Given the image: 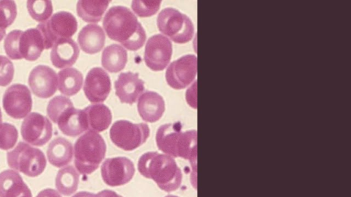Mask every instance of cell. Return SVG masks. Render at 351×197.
Instances as JSON below:
<instances>
[{"mask_svg":"<svg viewBox=\"0 0 351 197\" xmlns=\"http://www.w3.org/2000/svg\"><path fill=\"white\" fill-rule=\"evenodd\" d=\"M108 37L130 51H136L145 43V31L136 15L127 7L114 5L109 8L103 20Z\"/></svg>","mask_w":351,"mask_h":197,"instance_id":"cell-1","label":"cell"},{"mask_svg":"<svg viewBox=\"0 0 351 197\" xmlns=\"http://www.w3.org/2000/svg\"><path fill=\"white\" fill-rule=\"evenodd\" d=\"M159 150L173 157L189 160L196 170L197 164V131H182L180 122L165 124L159 127L156 135Z\"/></svg>","mask_w":351,"mask_h":197,"instance_id":"cell-2","label":"cell"},{"mask_svg":"<svg viewBox=\"0 0 351 197\" xmlns=\"http://www.w3.org/2000/svg\"><path fill=\"white\" fill-rule=\"evenodd\" d=\"M139 172L152 179L163 191L170 192L179 188L182 174L172 157L158 152H147L141 156L138 161Z\"/></svg>","mask_w":351,"mask_h":197,"instance_id":"cell-3","label":"cell"},{"mask_svg":"<svg viewBox=\"0 0 351 197\" xmlns=\"http://www.w3.org/2000/svg\"><path fill=\"white\" fill-rule=\"evenodd\" d=\"M106 152V144L97 132L89 130L74 144V163L82 174H90L98 168Z\"/></svg>","mask_w":351,"mask_h":197,"instance_id":"cell-4","label":"cell"},{"mask_svg":"<svg viewBox=\"0 0 351 197\" xmlns=\"http://www.w3.org/2000/svg\"><path fill=\"white\" fill-rule=\"evenodd\" d=\"M157 26L160 32L179 44L189 42L194 34V25L191 18L171 7L159 12Z\"/></svg>","mask_w":351,"mask_h":197,"instance_id":"cell-5","label":"cell"},{"mask_svg":"<svg viewBox=\"0 0 351 197\" xmlns=\"http://www.w3.org/2000/svg\"><path fill=\"white\" fill-rule=\"evenodd\" d=\"M7 161L11 168L31 177L42 174L47 165L40 149L22 142L7 153Z\"/></svg>","mask_w":351,"mask_h":197,"instance_id":"cell-6","label":"cell"},{"mask_svg":"<svg viewBox=\"0 0 351 197\" xmlns=\"http://www.w3.org/2000/svg\"><path fill=\"white\" fill-rule=\"evenodd\" d=\"M150 130L146 123H132L126 120L114 122L110 129L111 141L124 150H132L144 144Z\"/></svg>","mask_w":351,"mask_h":197,"instance_id":"cell-7","label":"cell"},{"mask_svg":"<svg viewBox=\"0 0 351 197\" xmlns=\"http://www.w3.org/2000/svg\"><path fill=\"white\" fill-rule=\"evenodd\" d=\"M36 28L43 36L45 49H49L58 40L71 37L77 31V21L71 13L60 11L47 21L40 23Z\"/></svg>","mask_w":351,"mask_h":197,"instance_id":"cell-8","label":"cell"},{"mask_svg":"<svg viewBox=\"0 0 351 197\" xmlns=\"http://www.w3.org/2000/svg\"><path fill=\"white\" fill-rule=\"evenodd\" d=\"M197 70V57L187 54L172 62L167 67L165 77L167 83L175 89H182L195 79Z\"/></svg>","mask_w":351,"mask_h":197,"instance_id":"cell-9","label":"cell"},{"mask_svg":"<svg viewBox=\"0 0 351 197\" xmlns=\"http://www.w3.org/2000/svg\"><path fill=\"white\" fill-rule=\"evenodd\" d=\"M3 107L7 114L13 118L26 117L32 107V95L28 88L20 83L10 86L3 94Z\"/></svg>","mask_w":351,"mask_h":197,"instance_id":"cell-10","label":"cell"},{"mask_svg":"<svg viewBox=\"0 0 351 197\" xmlns=\"http://www.w3.org/2000/svg\"><path fill=\"white\" fill-rule=\"evenodd\" d=\"M172 55V44L170 40L161 34L148 38L144 51V60L152 70H163L169 64Z\"/></svg>","mask_w":351,"mask_h":197,"instance_id":"cell-11","label":"cell"},{"mask_svg":"<svg viewBox=\"0 0 351 197\" xmlns=\"http://www.w3.org/2000/svg\"><path fill=\"white\" fill-rule=\"evenodd\" d=\"M52 124L45 116L33 112L24 119L21 132L23 139L34 146L45 144L52 136Z\"/></svg>","mask_w":351,"mask_h":197,"instance_id":"cell-12","label":"cell"},{"mask_svg":"<svg viewBox=\"0 0 351 197\" xmlns=\"http://www.w3.org/2000/svg\"><path fill=\"white\" fill-rule=\"evenodd\" d=\"M135 173L133 162L125 157L106 159L101 165V174L106 184L112 187L130 182Z\"/></svg>","mask_w":351,"mask_h":197,"instance_id":"cell-13","label":"cell"},{"mask_svg":"<svg viewBox=\"0 0 351 197\" xmlns=\"http://www.w3.org/2000/svg\"><path fill=\"white\" fill-rule=\"evenodd\" d=\"M29 86L34 95L47 98L53 95L58 88V75L50 67L38 65L34 68L28 78Z\"/></svg>","mask_w":351,"mask_h":197,"instance_id":"cell-14","label":"cell"},{"mask_svg":"<svg viewBox=\"0 0 351 197\" xmlns=\"http://www.w3.org/2000/svg\"><path fill=\"white\" fill-rule=\"evenodd\" d=\"M84 92L89 101L103 102L111 90L108 74L100 67H94L87 73L84 83Z\"/></svg>","mask_w":351,"mask_h":197,"instance_id":"cell-15","label":"cell"},{"mask_svg":"<svg viewBox=\"0 0 351 197\" xmlns=\"http://www.w3.org/2000/svg\"><path fill=\"white\" fill-rule=\"evenodd\" d=\"M145 82L137 73H121L114 81L116 95L121 103L133 104L145 90Z\"/></svg>","mask_w":351,"mask_h":197,"instance_id":"cell-16","label":"cell"},{"mask_svg":"<svg viewBox=\"0 0 351 197\" xmlns=\"http://www.w3.org/2000/svg\"><path fill=\"white\" fill-rule=\"evenodd\" d=\"M56 124L63 134L70 137L77 136L88 129L84 110L73 106L66 109L59 116Z\"/></svg>","mask_w":351,"mask_h":197,"instance_id":"cell-17","label":"cell"},{"mask_svg":"<svg viewBox=\"0 0 351 197\" xmlns=\"http://www.w3.org/2000/svg\"><path fill=\"white\" fill-rule=\"evenodd\" d=\"M137 108L143 120L154 122L162 117L165 103L162 96L158 92L145 91L138 98Z\"/></svg>","mask_w":351,"mask_h":197,"instance_id":"cell-18","label":"cell"},{"mask_svg":"<svg viewBox=\"0 0 351 197\" xmlns=\"http://www.w3.org/2000/svg\"><path fill=\"white\" fill-rule=\"evenodd\" d=\"M80 53L77 43L71 38H60L53 44L50 53L54 66L62 68L72 66Z\"/></svg>","mask_w":351,"mask_h":197,"instance_id":"cell-19","label":"cell"},{"mask_svg":"<svg viewBox=\"0 0 351 197\" xmlns=\"http://www.w3.org/2000/svg\"><path fill=\"white\" fill-rule=\"evenodd\" d=\"M44 49V39L37 28L22 31L19 40V51L22 59L35 61Z\"/></svg>","mask_w":351,"mask_h":197,"instance_id":"cell-20","label":"cell"},{"mask_svg":"<svg viewBox=\"0 0 351 197\" xmlns=\"http://www.w3.org/2000/svg\"><path fill=\"white\" fill-rule=\"evenodd\" d=\"M0 197H32V195L18 172L6 170L0 173Z\"/></svg>","mask_w":351,"mask_h":197,"instance_id":"cell-21","label":"cell"},{"mask_svg":"<svg viewBox=\"0 0 351 197\" xmlns=\"http://www.w3.org/2000/svg\"><path fill=\"white\" fill-rule=\"evenodd\" d=\"M106 40L102 27L97 24H88L84 26L77 36L80 48L87 53L94 54L101 50Z\"/></svg>","mask_w":351,"mask_h":197,"instance_id":"cell-22","label":"cell"},{"mask_svg":"<svg viewBox=\"0 0 351 197\" xmlns=\"http://www.w3.org/2000/svg\"><path fill=\"white\" fill-rule=\"evenodd\" d=\"M73 148L66 139L58 137L49 144L47 155L49 163L55 167L61 168L69 164L73 158Z\"/></svg>","mask_w":351,"mask_h":197,"instance_id":"cell-23","label":"cell"},{"mask_svg":"<svg viewBox=\"0 0 351 197\" xmlns=\"http://www.w3.org/2000/svg\"><path fill=\"white\" fill-rule=\"evenodd\" d=\"M90 130L101 132L108 129L112 121V113L102 103L93 104L84 109Z\"/></svg>","mask_w":351,"mask_h":197,"instance_id":"cell-24","label":"cell"},{"mask_svg":"<svg viewBox=\"0 0 351 197\" xmlns=\"http://www.w3.org/2000/svg\"><path fill=\"white\" fill-rule=\"evenodd\" d=\"M127 60V51L120 44H112L103 50L101 64L106 70L110 73H117L123 70Z\"/></svg>","mask_w":351,"mask_h":197,"instance_id":"cell-25","label":"cell"},{"mask_svg":"<svg viewBox=\"0 0 351 197\" xmlns=\"http://www.w3.org/2000/svg\"><path fill=\"white\" fill-rule=\"evenodd\" d=\"M58 81L60 92L66 96H73L81 89L83 75L77 69L68 67L58 72Z\"/></svg>","mask_w":351,"mask_h":197,"instance_id":"cell-26","label":"cell"},{"mask_svg":"<svg viewBox=\"0 0 351 197\" xmlns=\"http://www.w3.org/2000/svg\"><path fill=\"white\" fill-rule=\"evenodd\" d=\"M110 1L80 0L76 10L78 16L86 22H98L107 9Z\"/></svg>","mask_w":351,"mask_h":197,"instance_id":"cell-27","label":"cell"},{"mask_svg":"<svg viewBox=\"0 0 351 197\" xmlns=\"http://www.w3.org/2000/svg\"><path fill=\"white\" fill-rule=\"evenodd\" d=\"M79 174L71 166L64 167L57 173L56 177V187L58 191L64 195L70 196L78 187Z\"/></svg>","mask_w":351,"mask_h":197,"instance_id":"cell-28","label":"cell"},{"mask_svg":"<svg viewBox=\"0 0 351 197\" xmlns=\"http://www.w3.org/2000/svg\"><path fill=\"white\" fill-rule=\"evenodd\" d=\"M27 8L31 17L40 23L47 21L53 12L52 3L48 0H29Z\"/></svg>","mask_w":351,"mask_h":197,"instance_id":"cell-29","label":"cell"},{"mask_svg":"<svg viewBox=\"0 0 351 197\" xmlns=\"http://www.w3.org/2000/svg\"><path fill=\"white\" fill-rule=\"evenodd\" d=\"M72 101L64 96H56L47 105V113L49 118L56 123L59 116L68 108L73 107Z\"/></svg>","mask_w":351,"mask_h":197,"instance_id":"cell-30","label":"cell"},{"mask_svg":"<svg viewBox=\"0 0 351 197\" xmlns=\"http://www.w3.org/2000/svg\"><path fill=\"white\" fill-rule=\"evenodd\" d=\"M16 14V5L14 1H0V29L5 31L14 21Z\"/></svg>","mask_w":351,"mask_h":197,"instance_id":"cell-31","label":"cell"},{"mask_svg":"<svg viewBox=\"0 0 351 197\" xmlns=\"http://www.w3.org/2000/svg\"><path fill=\"white\" fill-rule=\"evenodd\" d=\"M18 140L16 127L10 123L0 124V148L8 150L14 146Z\"/></svg>","mask_w":351,"mask_h":197,"instance_id":"cell-32","label":"cell"},{"mask_svg":"<svg viewBox=\"0 0 351 197\" xmlns=\"http://www.w3.org/2000/svg\"><path fill=\"white\" fill-rule=\"evenodd\" d=\"M161 1L134 0L131 7L133 11L140 17L150 16L158 10Z\"/></svg>","mask_w":351,"mask_h":197,"instance_id":"cell-33","label":"cell"},{"mask_svg":"<svg viewBox=\"0 0 351 197\" xmlns=\"http://www.w3.org/2000/svg\"><path fill=\"white\" fill-rule=\"evenodd\" d=\"M21 32V30H13L8 34L4 40V50L12 60L22 59L19 51V40Z\"/></svg>","mask_w":351,"mask_h":197,"instance_id":"cell-34","label":"cell"},{"mask_svg":"<svg viewBox=\"0 0 351 197\" xmlns=\"http://www.w3.org/2000/svg\"><path fill=\"white\" fill-rule=\"evenodd\" d=\"M14 73L12 62L8 57L0 55V86H8L12 81Z\"/></svg>","mask_w":351,"mask_h":197,"instance_id":"cell-35","label":"cell"},{"mask_svg":"<svg viewBox=\"0 0 351 197\" xmlns=\"http://www.w3.org/2000/svg\"><path fill=\"white\" fill-rule=\"evenodd\" d=\"M186 99L189 105L192 107L197 108V81L189 88L186 92Z\"/></svg>","mask_w":351,"mask_h":197,"instance_id":"cell-36","label":"cell"},{"mask_svg":"<svg viewBox=\"0 0 351 197\" xmlns=\"http://www.w3.org/2000/svg\"><path fill=\"white\" fill-rule=\"evenodd\" d=\"M36 197H62L61 195L55 189L47 188L40 191Z\"/></svg>","mask_w":351,"mask_h":197,"instance_id":"cell-37","label":"cell"},{"mask_svg":"<svg viewBox=\"0 0 351 197\" xmlns=\"http://www.w3.org/2000/svg\"><path fill=\"white\" fill-rule=\"evenodd\" d=\"M94 197H122L121 195L117 194L115 192L110 189H104L97 194Z\"/></svg>","mask_w":351,"mask_h":197,"instance_id":"cell-38","label":"cell"},{"mask_svg":"<svg viewBox=\"0 0 351 197\" xmlns=\"http://www.w3.org/2000/svg\"><path fill=\"white\" fill-rule=\"evenodd\" d=\"M95 194L88 192H80L73 195L72 197H94Z\"/></svg>","mask_w":351,"mask_h":197,"instance_id":"cell-39","label":"cell"},{"mask_svg":"<svg viewBox=\"0 0 351 197\" xmlns=\"http://www.w3.org/2000/svg\"><path fill=\"white\" fill-rule=\"evenodd\" d=\"M5 35V31H3V30L0 29V42L4 38Z\"/></svg>","mask_w":351,"mask_h":197,"instance_id":"cell-40","label":"cell"},{"mask_svg":"<svg viewBox=\"0 0 351 197\" xmlns=\"http://www.w3.org/2000/svg\"><path fill=\"white\" fill-rule=\"evenodd\" d=\"M2 123V114H1V109H0V124Z\"/></svg>","mask_w":351,"mask_h":197,"instance_id":"cell-41","label":"cell"},{"mask_svg":"<svg viewBox=\"0 0 351 197\" xmlns=\"http://www.w3.org/2000/svg\"><path fill=\"white\" fill-rule=\"evenodd\" d=\"M165 197H178V196H174V195H169V196H167Z\"/></svg>","mask_w":351,"mask_h":197,"instance_id":"cell-42","label":"cell"}]
</instances>
